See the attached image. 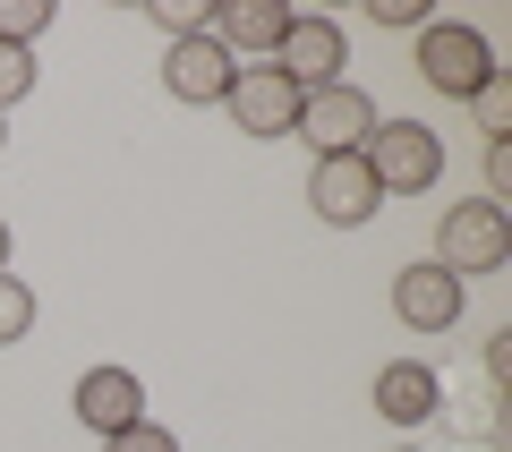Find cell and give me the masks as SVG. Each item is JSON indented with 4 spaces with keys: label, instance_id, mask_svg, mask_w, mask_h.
Instances as JSON below:
<instances>
[{
    "label": "cell",
    "instance_id": "6da1fadb",
    "mask_svg": "<svg viewBox=\"0 0 512 452\" xmlns=\"http://www.w3.org/2000/svg\"><path fill=\"white\" fill-rule=\"evenodd\" d=\"M436 265L453 273V282H470V273H504V265H512V214H504V205H487V197L444 205V222H436Z\"/></svg>",
    "mask_w": 512,
    "mask_h": 452
},
{
    "label": "cell",
    "instance_id": "7a4b0ae2",
    "mask_svg": "<svg viewBox=\"0 0 512 452\" xmlns=\"http://www.w3.org/2000/svg\"><path fill=\"white\" fill-rule=\"evenodd\" d=\"M367 171H376L384 197H427V188L444 180V137L427 120H376V137L359 145Z\"/></svg>",
    "mask_w": 512,
    "mask_h": 452
},
{
    "label": "cell",
    "instance_id": "3957f363",
    "mask_svg": "<svg viewBox=\"0 0 512 452\" xmlns=\"http://www.w3.org/2000/svg\"><path fill=\"white\" fill-rule=\"evenodd\" d=\"M419 77L436 94H453V103H470L495 77V43L478 35V26H461V18H427L419 26Z\"/></svg>",
    "mask_w": 512,
    "mask_h": 452
},
{
    "label": "cell",
    "instance_id": "277c9868",
    "mask_svg": "<svg viewBox=\"0 0 512 452\" xmlns=\"http://www.w3.org/2000/svg\"><path fill=\"white\" fill-rule=\"evenodd\" d=\"M299 103H308V94H299L274 60H239V69H231V94H222V111L239 120V137H291V128H299Z\"/></svg>",
    "mask_w": 512,
    "mask_h": 452
},
{
    "label": "cell",
    "instance_id": "5b68a950",
    "mask_svg": "<svg viewBox=\"0 0 512 452\" xmlns=\"http://www.w3.org/2000/svg\"><path fill=\"white\" fill-rule=\"evenodd\" d=\"M291 137L316 145V163H325V154H359V145L376 137V103H367L359 86H316L308 103H299V128H291Z\"/></svg>",
    "mask_w": 512,
    "mask_h": 452
},
{
    "label": "cell",
    "instance_id": "8992f818",
    "mask_svg": "<svg viewBox=\"0 0 512 452\" xmlns=\"http://www.w3.org/2000/svg\"><path fill=\"white\" fill-rule=\"evenodd\" d=\"M308 205H316V222H333V231L376 222L384 188H376V171H367V154H325V163H316V180H308Z\"/></svg>",
    "mask_w": 512,
    "mask_h": 452
},
{
    "label": "cell",
    "instance_id": "52a82bcc",
    "mask_svg": "<svg viewBox=\"0 0 512 452\" xmlns=\"http://www.w3.org/2000/svg\"><path fill=\"white\" fill-rule=\"evenodd\" d=\"M461 308H470V282H453L436 256L393 273V316H402L410 333H453V325H461Z\"/></svg>",
    "mask_w": 512,
    "mask_h": 452
},
{
    "label": "cell",
    "instance_id": "ba28073f",
    "mask_svg": "<svg viewBox=\"0 0 512 452\" xmlns=\"http://www.w3.org/2000/svg\"><path fill=\"white\" fill-rule=\"evenodd\" d=\"M342 60H350V43H342V26H333V18H291L274 69L291 77L299 94H316V86H342Z\"/></svg>",
    "mask_w": 512,
    "mask_h": 452
},
{
    "label": "cell",
    "instance_id": "9c48e42d",
    "mask_svg": "<svg viewBox=\"0 0 512 452\" xmlns=\"http://www.w3.org/2000/svg\"><path fill=\"white\" fill-rule=\"evenodd\" d=\"M291 18H299L291 0H214L205 35H214L231 60H239V52H265V60H274V52H282V35H291Z\"/></svg>",
    "mask_w": 512,
    "mask_h": 452
},
{
    "label": "cell",
    "instance_id": "30bf717a",
    "mask_svg": "<svg viewBox=\"0 0 512 452\" xmlns=\"http://www.w3.org/2000/svg\"><path fill=\"white\" fill-rule=\"evenodd\" d=\"M77 418L111 444V435H128L146 418V384L128 376V367H86V376H77Z\"/></svg>",
    "mask_w": 512,
    "mask_h": 452
},
{
    "label": "cell",
    "instance_id": "8fae6325",
    "mask_svg": "<svg viewBox=\"0 0 512 452\" xmlns=\"http://www.w3.org/2000/svg\"><path fill=\"white\" fill-rule=\"evenodd\" d=\"M231 69L239 60L222 52L214 35H180L171 60H163V86H171V103H222V94H231Z\"/></svg>",
    "mask_w": 512,
    "mask_h": 452
},
{
    "label": "cell",
    "instance_id": "7c38bea8",
    "mask_svg": "<svg viewBox=\"0 0 512 452\" xmlns=\"http://www.w3.org/2000/svg\"><path fill=\"white\" fill-rule=\"evenodd\" d=\"M436 410H444L436 367H419V359L376 367V418H393V427H419V418H436Z\"/></svg>",
    "mask_w": 512,
    "mask_h": 452
},
{
    "label": "cell",
    "instance_id": "4fadbf2b",
    "mask_svg": "<svg viewBox=\"0 0 512 452\" xmlns=\"http://www.w3.org/2000/svg\"><path fill=\"white\" fill-rule=\"evenodd\" d=\"M470 120H478V137H512V77L504 69L470 94Z\"/></svg>",
    "mask_w": 512,
    "mask_h": 452
},
{
    "label": "cell",
    "instance_id": "5bb4252c",
    "mask_svg": "<svg viewBox=\"0 0 512 452\" xmlns=\"http://www.w3.org/2000/svg\"><path fill=\"white\" fill-rule=\"evenodd\" d=\"M26 333H35V290H26L18 273H0V350L26 342Z\"/></svg>",
    "mask_w": 512,
    "mask_h": 452
},
{
    "label": "cell",
    "instance_id": "9a60e30c",
    "mask_svg": "<svg viewBox=\"0 0 512 452\" xmlns=\"http://www.w3.org/2000/svg\"><path fill=\"white\" fill-rule=\"evenodd\" d=\"M52 26V0H0V43H18V52H35V35Z\"/></svg>",
    "mask_w": 512,
    "mask_h": 452
},
{
    "label": "cell",
    "instance_id": "2e32d148",
    "mask_svg": "<svg viewBox=\"0 0 512 452\" xmlns=\"http://www.w3.org/2000/svg\"><path fill=\"white\" fill-rule=\"evenodd\" d=\"M146 18L163 26L171 43H180V35H205V18H214V0H146Z\"/></svg>",
    "mask_w": 512,
    "mask_h": 452
},
{
    "label": "cell",
    "instance_id": "e0dca14e",
    "mask_svg": "<svg viewBox=\"0 0 512 452\" xmlns=\"http://www.w3.org/2000/svg\"><path fill=\"white\" fill-rule=\"evenodd\" d=\"M35 94V52H18V43H0V111L26 103Z\"/></svg>",
    "mask_w": 512,
    "mask_h": 452
},
{
    "label": "cell",
    "instance_id": "ac0fdd59",
    "mask_svg": "<svg viewBox=\"0 0 512 452\" xmlns=\"http://www.w3.org/2000/svg\"><path fill=\"white\" fill-rule=\"evenodd\" d=\"M103 452H180V435H171V427H154V418H137V427H128V435H111Z\"/></svg>",
    "mask_w": 512,
    "mask_h": 452
},
{
    "label": "cell",
    "instance_id": "d6986e66",
    "mask_svg": "<svg viewBox=\"0 0 512 452\" xmlns=\"http://www.w3.org/2000/svg\"><path fill=\"white\" fill-rule=\"evenodd\" d=\"M512 197V137H487V205Z\"/></svg>",
    "mask_w": 512,
    "mask_h": 452
},
{
    "label": "cell",
    "instance_id": "ffe728a7",
    "mask_svg": "<svg viewBox=\"0 0 512 452\" xmlns=\"http://www.w3.org/2000/svg\"><path fill=\"white\" fill-rule=\"evenodd\" d=\"M376 26H427V0H376Z\"/></svg>",
    "mask_w": 512,
    "mask_h": 452
},
{
    "label": "cell",
    "instance_id": "44dd1931",
    "mask_svg": "<svg viewBox=\"0 0 512 452\" xmlns=\"http://www.w3.org/2000/svg\"><path fill=\"white\" fill-rule=\"evenodd\" d=\"M487 384H512V325L487 342Z\"/></svg>",
    "mask_w": 512,
    "mask_h": 452
},
{
    "label": "cell",
    "instance_id": "7402d4cb",
    "mask_svg": "<svg viewBox=\"0 0 512 452\" xmlns=\"http://www.w3.org/2000/svg\"><path fill=\"white\" fill-rule=\"evenodd\" d=\"M0 273H9V222H0Z\"/></svg>",
    "mask_w": 512,
    "mask_h": 452
},
{
    "label": "cell",
    "instance_id": "603a6c76",
    "mask_svg": "<svg viewBox=\"0 0 512 452\" xmlns=\"http://www.w3.org/2000/svg\"><path fill=\"white\" fill-rule=\"evenodd\" d=\"M0 145H9V120H0Z\"/></svg>",
    "mask_w": 512,
    "mask_h": 452
},
{
    "label": "cell",
    "instance_id": "cb8c5ba5",
    "mask_svg": "<svg viewBox=\"0 0 512 452\" xmlns=\"http://www.w3.org/2000/svg\"><path fill=\"white\" fill-rule=\"evenodd\" d=\"M402 452H419V444H402Z\"/></svg>",
    "mask_w": 512,
    "mask_h": 452
}]
</instances>
